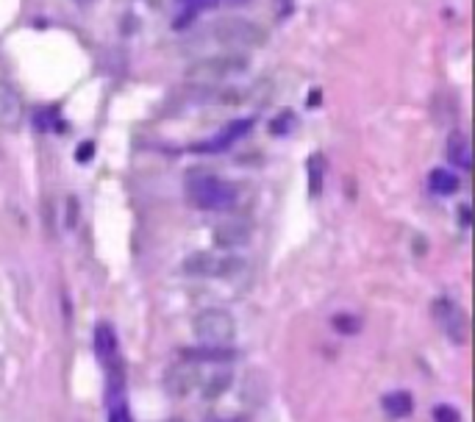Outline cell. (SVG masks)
<instances>
[{"label":"cell","instance_id":"obj_17","mask_svg":"<svg viewBox=\"0 0 475 422\" xmlns=\"http://www.w3.org/2000/svg\"><path fill=\"white\" fill-rule=\"evenodd\" d=\"M319 156H312L309 158V195L317 198L319 195V189H322V172H319V161H317Z\"/></svg>","mask_w":475,"mask_h":422},{"label":"cell","instance_id":"obj_21","mask_svg":"<svg viewBox=\"0 0 475 422\" xmlns=\"http://www.w3.org/2000/svg\"><path fill=\"white\" fill-rule=\"evenodd\" d=\"M89 153H92V144H89V142H86V144H83V147H81V161H89Z\"/></svg>","mask_w":475,"mask_h":422},{"label":"cell","instance_id":"obj_19","mask_svg":"<svg viewBox=\"0 0 475 422\" xmlns=\"http://www.w3.org/2000/svg\"><path fill=\"white\" fill-rule=\"evenodd\" d=\"M289 123H292V111H284V114H281V123H273V134H281Z\"/></svg>","mask_w":475,"mask_h":422},{"label":"cell","instance_id":"obj_3","mask_svg":"<svg viewBox=\"0 0 475 422\" xmlns=\"http://www.w3.org/2000/svg\"><path fill=\"white\" fill-rule=\"evenodd\" d=\"M242 267H245V261L237 259V256H231V253H212V250L189 253L181 261V270L186 275H200V278H228V275H237Z\"/></svg>","mask_w":475,"mask_h":422},{"label":"cell","instance_id":"obj_18","mask_svg":"<svg viewBox=\"0 0 475 422\" xmlns=\"http://www.w3.org/2000/svg\"><path fill=\"white\" fill-rule=\"evenodd\" d=\"M434 417H436V422H459V414H456L450 406H436V409H434Z\"/></svg>","mask_w":475,"mask_h":422},{"label":"cell","instance_id":"obj_7","mask_svg":"<svg viewBox=\"0 0 475 422\" xmlns=\"http://www.w3.org/2000/svg\"><path fill=\"white\" fill-rule=\"evenodd\" d=\"M22 120H25V109H22L20 92L8 81H0V128L3 131H20Z\"/></svg>","mask_w":475,"mask_h":422},{"label":"cell","instance_id":"obj_8","mask_svg":"<svg viewBox=\"0 0 475 422\" xmlns=\"http://www.w3.org/2000/svg\"><path fill=\"white\" fill-rule=\"evenodd\" d=\"M247 239H250V225L245 219H228L214 228V245L223 250L242 247V245H247Z\"/></svg>","mask_w":475,"mask_h":422},{"label":"cell","instance_id":"obj_11","mask_svg":"<svg viewBox=\"0 0 475 422\" xmlns=\"http://www.w3.org/2000/svg\"><path fill=\"white\" fill-rule=\"evenodd\" d=\"M109 422H134L131 409L123 397V389H117V381L109 383Z\"/></svg>","mask_w":475,"mask_h":422},{"label":"cell","instance_id":"obj_9","mask_svg":"<svg viewBox=\"0 0 475 422\" xmlns=\"http://www.w3.org/2000/svg\"><path fill=\"white\" fill-rule=\"evenodd\" d=\"M95 353L103 361V367L109 372H114V364H117V336H114V328L109 322H100L95 328Z\"/></svg>","mask_w":475,"mask_h":422},{"label":"cell","instance_id":"obj_22","mask_svg":"<svg viewBox=\"0 0 475 422\" xmlns=\"http://www.w3.org/2000/svg\"><path fill=\"white\" fill-rule=\"evenodd\" d=\"M76 3H81V6H89V3H95V0H76Z\"/></svg>","mask_w":475,"mask_h":422},{"label":"cell","instance_id":"obj_10","mask_svg":"<svg viewBox=\"0 0 475 422\" xmlns=\"http://www.w3.org/2000/svg\"><path fill=\"white\" fill-rule=\"evenodd\" d=\"M195 381H198L195 369H192L189 364H178V367H172V369L167 372V378H164V386H167L172 395L184 397V395H189V392H192Z\"/></svg>","mask_w":475,"mask_h":422},{"label":"cell","instance_id":"obj_6","mask_svg":"<svg viewBox=\"0 0 475 422\" xmlns=\"http://www.w3.org/2000/svg\"><path fill=\"white\" fill-rule=\"evenodd\" d=\"M434 320L439 322V328L445 331V336L450 342H456V345L467 342V317H464L459 303H453L448 297L434 300Z\"/></svg>","mask_w":475,"mask_h":422},{"label":"cell","instance_id":"obj_15","mask_svg":"<svg viewBox=\"0 0 475 422\" xmlns=\"http://www.w3.org/2000/svg\"><path fill=\"white\" fill-rule=\"evenodd\" d=\"M184 358L186 361H228V358H234V350L231 348H206V345H200L198 350H184Z\"/></svg>","mask_w":475,"mask_h":422},{"label":"cell","instance_id":"obj_4","mask_svg":"<svg viewBox=\"0 0 475 422\" xmlns=\"http://www.w3.org/2000/svg\"><path fill=\"white\" fill-rule=\"evenodd\" d=\"M214 39L226 48H264L267 31L250 20H220L214 25Z\"/></svg>","mask_w":475,"mask_h":422},{"label":"cell","instance_id":"obj_13","mask_svg":"<svg viewBox=\"0 0 475 422\" xmlns=\"http://www.w3.org/2000/svg\"><path fill=\"white\" fill-rule=\"evenodd\" d=\"M384 414L392 420H403L411 414V397L406 392H392L384 397Z\"/></svg>","mask_w":475,"mask_h":422},{"label":"cell","instance_id":"obj_16","mask_svg":"<svg viewBox=\"0 0 475 422\" xmlns=\"http://www.w3.org/2000/svg\"><path fill=\"white\" fill-rule=\"evenodd\" d=\"M250 125H253L250 120H234V123H231V125L220 134V139H214L212 144H206V147H209V150H220V147H226V144L237 142L242 134H247V131H250Z\"/></svg>","mask_w":475,"mask_h":422},{"label":"cell","instance_id":"obj_20","mask_svg":"<svg viewBox=\"0 0 475 422\" xmlns=\"http://www.w3.org/2000/svg\"><path fill=\"white\" fill-rule=\"evenodd\" d=\"M275 3L281 6V11H278V14H281V17H287V14H289V8H292V0H275Z\"/></svg>","mask_w":475,"mask_h":422},{"label":"cell","instance_id":"obj_23","mask_svg":"<svg viewBox=\"0 0 475 422\" xmlns=\"http://www.w3.org/2000/svg\"><path fill=\"white\" fill-rule=\"evenodd\" d=\"M228 3H237V6H242V3H247V0H228Z\"/></svg>","mask_w":475,"mask_h":422},{"label":"cell","instance_id":"obj_14","mask_svg":"<svg viewBox=\"0 0 475 422\" xmlns=\"http://www.w3.org/2000/svg\"><path fill=\"white\" fill-rule=\"evenodd\" d=\"M428 186L436 195H453L459 189V178L453 172H448V170H434L431 178H428Z\"/></svg>","mask_w":475,"mask_h":422},{"label":"cell","instance_id":"obj_2","mask_svg":"<svg viewBox=\"0 0 475 422\" xmlns=\"http://www.w3.org/2000/svg\"><path fill=\"white\" fill-rule=\"evenodd\" d=\"M192 331L206 348H231L237 336V322L226 308H203L192 320Z\"/></svg>","mask_w":475,"mask_h":422},{"label":"cell","instance_id":"obj_12","mask_svg":"<svg viewBox=\"0 0 475 422\" xmlns=\"http://www.w3.org/2000/svg\"><path fill=\"white\" fill-rule=\"evenodd\" d=\"M448 156H450V161L459 164L462 170H470L473 153H470V142H467L464 134H453V137H450V142H448Z\"/></svg>","mask_w":475,"mask_h":422},{"label":"cell","instance_id":"obj_1","mask_svg":"<svg viewBox=\"0 0 475 422\" xmlns=\"http://www.w3.org/2000/svg\"><path fill=\"white\" fill-rule=\"evenodd\" d=\"M186 195L198 209L226 211L237 203V186L217 175H195L186 184Z\"/></svg>","mask_w":475,"mask_h":422},{"label":"cell","instance_id":"obj_5","mask_svg":"<svg viewBox=\"0 0 475 422\" xmlns=\"http://www.w3.org/2000/svg\"><path fill=\"white\" fill-rule=\"evenodd\" d=\"M247 70V59L237 56V53H226V56H212V59H203L198 64H192L186 70V78L192 83H200V86H212L228 75H237V72Z\"/></svg>","mask_w":475,"mask_h":422}]
</instances>
